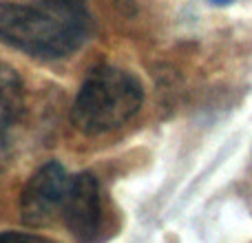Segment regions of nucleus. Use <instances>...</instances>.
<instances>
[{
  "instance_id": "1",
  "label": "nucleus",
  "mask_w": 252,
  "mask_h": 243,
  "mask_svg": "<svg viewBox=\"0 0 252 243\" xmlns=\"http://www.w3.org/2000/svg\"><path fill=\"white\" fill-rule=\"evenodd\" d=\"M91 16L82 0L0 2V42L35 58L58 60L84 44Z\"/></svg>"
},
{
  "instance_id": "2",
  "label": "nucleus",
  "mask_w": 252,
  "mask_h": 243,
  "mask_svg": "<svg viewBox=\"0 0 252 243\" xmlns=\"http://www.w3.org/2000/svg\"><path fill=\"white\" fill-rule=\"evenodd\" d=\"M142 104L144 87L137 75L120 66H97L80 87L71 118L80 133L95 137L124 126Z\"/></svg>"
},
{
  "instance_id": "3",
  "label": "nucleus",
  "mask_w": 252,
  "mask_h": 243,
  "mask_svg": "<svg viewBox=\"0 0 252 243\" xmlns=\"http://www.w3.org/2000/svg\"><path fill=\"white\" fill-rule=\"evenodd\" d=\"M71 177L60 161H47L29 177L20 195V219L27 226L44 228L62 214Z\"/></svg>"
},
{
  "instance_id": "4",
  "label": "nucleus",
  "mask_w": 252,
  "mask_h": 243,
  "mask_svg": "<svg viewBox=\"0 0 252 243\" xmlns=\"http://www.w3.org/2000/svg\"><path fill=\"white\" fill-rule=\"evenodd\" d=\"M62 219L69 232L80 243H93L100 237L104 210H102L100 182L93 173L84 170L71 177L64 208H62Z\"/></svg>"
},
{
  "instance_id": "5",
  "label": "nucleus",
  "mask_w": 252,
  "mask_h": 243,
  "mask_svg": "<svg viewBox=\"0 0 252 243\" xmlns=\"http://www.w3.org/2000/svg\"><path fill=\"white\" fill-rule=\"evenodd\" d=\"M22 80L16 69L0 62V133L18 118L22 109Z\"/></svg>"
},
{
  "instance_id": "6",
  "label": "nucleus",
  "mask_w": 252,
  "mask_h": 243,
  "mask_svg": "<svg viewBox=\"0 0 252 243\" xmlns=\"http://www.w3.org/2000/svg\"><path fill=\"white\" fill-rule=\"evenodd\" d=\"M0 243H60L51 237L33 235V232H18V230H4L0 232Z\"/></svg>"
},
{
  "instance_id": "7",
  "label": "nucleus",
  "mask_w": 252,
  "mask_h": 243,
  "mask_svg": "<svg viewBox=\"0 0 252 243\" xmlns=\"http://www.w3.org/2000/svg\"><path fill=\"white\" fill-rule=\"evenodd\" d=\"M213 4H217V7H223V4H230L232 0H210Z\"/></svg>"
}]
</instances>
